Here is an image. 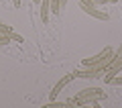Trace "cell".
<instances>
[{
    "instance_id": "6",
    "label": "cell",
    "mask_w": 122,
    "mask_h": 108,
    "mask_svg": "<svg viewBox=\"0 0 122 108\" xmlns=\"http://www.w3.org/2000/svg\"><path fill=\"white\" fill-rule=\"evenodd\" d=\"M49 12H51V0H41V21L45 25L49 22Z\"/></svg>"
},
{
    "instance_id": "1",
    "label": "cell",
    "mask_w": 122,
    "mask_h": 108,
    "mask_svg": "<svg viewBox=\"0 0 122 108\" xmlns=\"http://www.w3.org/2000/svg\"><path fill=\"white\" fill-rule=\"evenodd\" d=\"M106 92L102 88H86V90L77 92L75 98H69L65 104H75V106H83V104H96L98 100H104Z\"/></svg>"
},
{
    "instance_id": "12",
    "label": "cell",
    "mask_w": 122,
    "mask_h": 108,
    "mask_svg": "<svg viewBox=\"0 0 122 108\" xmlns=\"http://www.w3.org/2000/svg\"><path fill=\"white\" fill-rule=\"evenodd\" d=\"M114 2H118V0H114Z\"/></svg>"
},
{
    "instance_id": "8",
    "label": "cell",
    "mask_w": 122,
    "mask_h": 108,
    "mask_svg": "<svg viewBox=\"0 0 122 108\" xmlns=\"http://www.w3.org/2000/svg\"><path fill=\"white\" fill-rule=\"evenodd\" d=\"M0 33H12V27H8V25H2V22H0Z\"/></svg>"
},
{
    "instance_id": "4",
    "label": "cell",
    "mask_w": 122,
    "mask_h": 108,
    "mask_svg": "<svg viewBox=\"0 0 122 108\" xmlns=\"http://www.w3.org/2000/svg\"><path fill=\"white\" fill-rule=\"evenodd\" d=\"M120 71H122V57H120V59H116L108 69H106V74H104V82H106V84H110V80H112L114 76H118Z\"/></svg>"
},
{
    "instance_id": "2",
    "label": "cell",
    "mask_w": 122,
    "mask_h": 108,
    "mask_svg": "<svg viewBox=\"0 0 122 108\" xmlns=\"http://www.w3.org/2000/svg\"><path fill=\"white\" fill-rule=\"evenodd\" d=\"M114 55V47H110V45H106L104 49H102L98 55H94V57H87V59H83L81 61V65L83 67H90V65H98V63H102V61H106L108 57H112Z\"/></svg>"
},
{
    "instance_id": "7",
    "label": "cell",
    "mask_w": 122,
    "mask_h": 108,
    "mask_svg": "<svg viewBox=\"0 0 122 108\" xmlns=\"http://www.w3.org/2000/svg\"><path fill=\"white\" fill-rule=\"evenodd\" d=\"M110 84H112V86H122V76H114V78L110 80Z\"/></svg>"
},
{
    "instance_id": "11",
    "label": "cell",
    "mask_w": 122,
    "mask_h": 108,
    "mask_svg": "<svg viewBox=\"0 0 122 108\" xmlns=\"http://www.w3.org/2000/svg\"><path fill=\"white\" fill-rule=\"evenodd\" d=\"M33 2H35V4H41V0H33Z\"/></svg>"
},
{
    "instance_id": "3",
    "label": "cell",
    "mask_w": 122,
    "mask_h": 108,
    "mask_svg": "<svg viewBox=\"0 0 122 108\" xmlns=\"http://www.w3.org/2000/svg\"><path fill=\"white\" fill-rule=\"evenodd\" d=\"M73 78H75L73 74H67V76H63V78H61L59 82H57L55 86H53L51 94H49V98H51V102H55V100H57V94H59V92L63 90V88H65V86H67V84H69V82H71V80H73Z\"/></svg>"
},
{
    "instance_id": "5",
    "label": "cell",
    "mask_w": 122,
    "mask_h": 108,
    "mask_svg": "<svg viewBox=\"0 0 122 108\" xmlns=\"http://www.w3.org/2000/svg\"><path fill=\"white\" fill-rule=\"evenodd\" d=\"M10 41H16V43H22V37L16 33H0V45H8Z\"/></svg>"
},
{
    "instance_id": "9",
    "label": "cell",
    "mask_w": 122,
    "mask_h": 108,
    "mask_svg": "<svg viewBox=\"0 0 122 108\" xmlns=\"http://www.w3.org/2000/svg\"><path fill=\"white\" fill-rule=\"evenodd\" d=\"M92 2H94L96 6H100V4H112L114 0H92Z\"/></svg>"
},
{
    "instance_id": "10",
    "label": "cell",
    "mask_w": 122,
    "mask_h": 108,
    "mask_svg": "<svg viewBox=\"0 0 122 108\" xmlns=\"http://www.w3.org/2000/svg\"><path fill=\"white\" fill-rule=\"evenodd\" d=\"M12 4H14V6L18 8V6H20V0H12Z\"/></svg>"
}]
</instances>
